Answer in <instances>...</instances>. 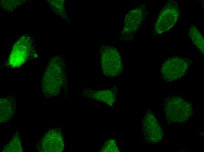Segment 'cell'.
<instances>
[{
    "instance_id": "6da1fadb",
    "label": "cell",
    "mask_w": 204,
    "mask_h": 152,
    "mask_svg": "<svg viewBox=\"0 0 204 152\" xmlns=\"http://www.w3.org/2000/svg\"><path fill=\"white\" fill-rule=\"evenodd\" d=\"M33 38L30 35H21L13 45L7 65L12 67L20 66L33 53Z\"/></svg>"
},
{
    "instance_id": "7a4b0ae2",
    "label": "cell",
    "mask_w": 204,
    "mask_h": 152,
    "mask_svg": "<svg viewBox=\"0 0 204 152\" xmlns=\"http://www.w3.org/2000/svg\"><path fill=\"white\" fill-rule=\"evenodd\" d=\"M101 51V63L103 74L108 77L120 75L123 67L119 52L111 46H104Z\"/></svg>"
},
{
    "instance_id": "3957f363",
    "label": "cell",
    "mask_w": 204,
    "mask_h": 152,
    "mask_svg": "<svg viewBox=\"0 0 204 152\" xmlns=\"http://www.w3.org/2000/svg\"><path fill=\"white\" fill-rule=\"evenodd\" d=\"M191 63V61L188 58L172 57L163 63L160 70L162 76L168 82L177 80L186 74Z\"/></svg>"
},
{
    "instance_id": "277c9868",
    "label": "cell",
    "mask_w": 204,
    "mask_h": 152,
    "mask_svg": "<svg viewBox=\"0 0 204 152\" xmlns=\"http://www.w3.org/2000/svg\"><path fill=\"white\" fill-rule=\"evenodd\" d=\"M180 13L177 3L169 1L160 12L155 21L154 31L156 34L166 31L174 25L177 22Z\"/></svg>"
},
{
    "instance_id": "5b68a950",
    "label": "cell",
    "mask_w": 204,
    "mask_h": 152,
    "mask_svg": "<svg viewBox=\"0 0 204 152\" xmlns=\"http://www.w3.org/2000/svg\"><path fill=\"white\" fill-rule=\"evenodd\" d=\"M37 148L40 152L62 151L64 149V142L61 129L55 128L47 131L38 143Z\"/></svg>"
},
{
    "instance_id": "8992f818",
    "label": "cell",
    "mask_w": 204,
    "mask_h": 152,
    "mask_svg": "<svg viewBox=\"0 0 204 152\" xmlns=\"http://www.w3.org/2000/svg\"><path fill=\"white\" fill-rule=\"evenodd\" d=\"M146 6L142 5L128 13L124 21V27L122 33V39L125 41L132 39L144 19Z\"/></svg>"
},
{
    "instance_id": "52a82bcc",
    "label": "cell",
    "mask_w": 204,
    "mask_h": 152,
    "mask_svg": "<svg viewBox=\"0 0 204 152\" xmlns=\"http://www.w3.org/2000/svg\"><path fill=\"white\" fill-rule=\"evenodd\" d=\"M16 101L15 97H8L0 99V123L8 121L16 113Z\"/></svg>"
},
{
    "instance_id": "ba28073f",
    "label": "cell",
    "mask_w": 204,
    "mask_h": 152,
    "mask_svg": "<svg viewBox=\"0 0 204 152\" xmlns=\"http://www.w3.org/2000/svg\"><path fill=\"white\" fill-rule=\"evenodd\" d=\"M152 113H147L144 118V133L148 142H154L157 139V122Z\"/></svg>"
},
{
    "instance_id": "9c48e42d",
    "label": "cell",
    "mask_w": 204,
    "mask_h": 152,
    "mask_svg": "<svg viewBox=\"0 0 204 152\" xmlns=\"http://www.w3.org/2000/svg\"><path fill=\"white\" fill-rule=\"evenodd\" d=\"M118 90L117 88L115 87L110 89L93 91L91 92V97L110 106L116 101Z\"/></svg>"
},
{
    "instance_id": "30bf717a",
    "label": "cell",
    "mask_w": 204,
    "mask_h": 152,
    "mask_svg": "<svg viewBox=\"0 0 204 152\" xmlns=\"http://www.w3.org/2000/svg\"><path fill=\"white\" fill-rule=\"evenodd\" d=\"M189 34L193 44L202 53H203L204 37L194 25H192L190 28Z\"/></svg>"
},
{
    "instance_id": "8fae6325",
    "label": "cell",
    "mask_w": 204,
    "mask_h": 152,
    "mask_svg": "<svg viewBox=\"0 0 204 152\" xmlns=\"http://www.w3.org/2000/svg\"><path fill=\"white\" fill-rule=\"evenodd\" d=\"M5 152H21L23 148L19 133L17 132L11 140L4 146L3 150Z\"/></svg>"
},
{
    "instance_id": "7c38bea8",
    "label": "cell",
    "mask_w": 204,
    "mask_h": 152,
    "mask_svg": "<svg viewBox=\"0 0 204 152\" xmlns=\"http://www.w3.org/2000/svg\"><path fill=\"white\" fill-rule=\"evenodd\" d=\"M102 152H119L115 141L112 139L107 140L101 150Z\"/></svg>"
}]
</instances>
